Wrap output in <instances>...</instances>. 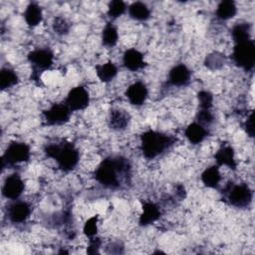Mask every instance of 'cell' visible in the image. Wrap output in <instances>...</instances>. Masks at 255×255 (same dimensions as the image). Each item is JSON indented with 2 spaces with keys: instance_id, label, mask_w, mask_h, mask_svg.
Returning <instances> with one entry per match:
<instances>
[{
  "instance_id": "cell-27",
  "label": "cell",
  "mask_w": 255,
  "mask_h": 255,
  "mask_svg": "<svg viewBox=\"0 0 255 255\" xmlns=\"http://www.w3.org/2000/svg\"><path fill=\"white\" fill-rule=\"evenodd\" d=\"M225 56L219 52H213L206 56L204 60V65L210 70H218L222 68L225 64Z\"/></svg>"
},
{
  "instance_id": "cell-2",
  "label": "cell",
  "mask_w": 255,
  "mask_h": 255,
  "mask_svg": "<svg viewBox=\"0 0 255 255\" xmlns=\"http://www.w3.org/2000/svg\"><path fill=\"white\" fill-rule=\"evenodd\" d=\"M46 156L56 160L59 168L65 172L73 170L79 163L80 153L75 144L68 140L51 142L44 147Z\"/></svg>"
},
{
  "instance_id": "cell-23",
  "label": "cell",
  "mask_w": 255,
  "mask_h": 255,
  "mask_svg": "<svg viewBox=\"0 0 255 255\" xmlns=\"http://www.w3.org/2000/svg\"><path fill=\"white\" fill-rule=\"evenodd\" d=\"M237 13V7L234 1L226 0L221 1L216 9V17L220 20H229L233 18Z\"/></svg>"
},
{
  "instance_id": "cell-25",
  "label": "cell",
  "mask_w": 255,
  "mask_h": 255,
  "mask_svg": "<svg viewBox=\"0 0 255 255\" xmlns=\"http://www.w3.org/2000/svg\"><path fill=\"white\" fill-rule=\"evenodd\" d=\"M119 40V33L117 28L112 24L108 23L102 33V43L105 47L113 48L117 45Z\"/></svg>"
},
{
  "instance_id": "cell-11",
  "label": "cell",
  "mask_w": 255,
  "mask_h": 255,
  "mask_svg": "<svg viewBox=\"0 0 255 255\" xmlns=\"http://www.w3.org/2000/svg\"><path fill=\"white\" fill-rule=\"evenodd\" d=\"M148 96V91L145 86L140 81L131 84L126 91V97L132 106H141L145 103Z\"/></svg>"
},
{
  "instance_id": "cell-13",
  "label": "cell",
  "mask_w": 255,
  "mask_h": 255,
  "mask_svg": "<svg viewBox=\"0 0 255 255\" xmlns=\"http://www.w3.org/2000/svg\"><path fill=\"white\" fill-rule=\"evenodd\" d=\"M190 78V70L184 64H178L169 71L168 83L175 87H184L189 84Z\"/></svg>"
},
{
  "instance_id": "cell-12",
  "label": "cell",
  "mask_w": 255,
  "mask_h": 255,
  "mask_svg": "<svg viewBox=\"0 0 255 255\" xmlns=\"http://www.w3.org/2000/svg\"><path fill=\"white\" fill-rule=\"evenodd\" d=\"M31 214V206L26 201H15L12 203L7 211L8 218L13 223L24 222Z\"/></svg>"
},
{
  "instance_id": "cell-17",
  "label": "cell",
  "mask_w": 255,
  "mask_h": 255,
  "mask_svg": "<svg viewBox=\"0 0 255 255\" xmlns=\"http://www.w3.org/2000/svg\"><path fill=\"white\" fill-rule=\"evenodd\" d=\"M130 121L129 114L121 109L112 110L109 117V127L115 130H124L128 128Z\"/></svg>"
},
{
  "instance_id": "cell-7",
  "label": "cell",
  "mask_w": 255,
  "mask_h": 255,
  "mask_svg": "<svg viewBox=\"0 0 255 255\" xmlns=\"http://www.w3.org/2000/svg\"><path fill=\"white\" fill-rule=\"evenodd\" d=\"M232 59L236 66L249 72L254 68L255 63V45L253 40L235 44L232 53Z\"/></svg>"
},
{
  "instance_id": "cell-24",
  "label": "cell",
  "mask_w": 255,
  "mask_h": 255,
  "mask_svg": "<svg viewBox=\"0 0 255 255\" xmlns=\"http://www.w3.org/2000/svg\"><path fill=\"white\" fill-rule=\"evenodd\" d=\"M251 28L248 23H238L233 26L231 30V36L235 44L243 43L251 40Z\"/></svg>"
},
{
  "instance_id": "cell-4",
  "label": "cell",
  "mask_w": 255,
  "mask_h": 255,
  "mask_svg": "<svg viewBox=\"0 0 255 255\" xmlns=\"http://www.w3.org/2000/svg\"><path fill=\"white\" fill-rule=\"evenodd\" d=\"M222 194L224 201L238 208L247 207L253 198V191L246 183L230 182L222 189Z\"/></svg>"
},
{
  "instance_id": "cell-16",
  "label": "cell",
  "mask_w": 255,
  "mask_h": 255,
  "mask_svg": "<svg viewBox=\"0 0 255 255\" xmlns=\"http://www.w3.org/2000/svg\"><path fill=\"white\" fill-rule=\"evenodd\" d=\"M160 215V209L155 203L151 201H144L142 203V212L139 216L138 223L140 226H146L159 219Z\"/></svg>"
},
{
  "instance_id": "cell-18",
  "label": "cell",
  "mask_w": 255,
  "mask_h": 255,
  "mask_svg": "<svg viewBox=\"0 0 255 255\" xmlns=\"http://www.w3.org/2000/svg\"><path fill=\"white\" fill-rule=\"evenodd\" d=\"M207 134L208 131L206 130V128L196 122L188 125L184 130L185 137L192 144H198L202 142L204 138L207 136Z\"/></svg>"
},
{
  "instance_id": "cell-28",
  "label": "cell",
  "mask_w": 255,
  "mask_h": 255,
  "mask_svg": "<svg viewBox=\"0 0 255 255\" xmlns=\"http://www.w3.org/2000/svg\"><path fill=\"white\" fill-rule=\"evenodd\" d=\"M127 10V5L124 1L121 0H114L109 3L108 6V15L112 19H116L122 16Z\"/></svg>"
},
{
  "instance_id": "cell-30",
  "label": "cell",
  "mask_w": 255,
  "mask_h": 255,
  "mask_svg": "<svg viewBox=\"0 0 255 255\" xmlns=\"http://www.w3.org/2000/svg\"><path fill=\"white\" fill-rule=\"evenodd\" d=\"M98 220H99V215L96 214V215L90 217L85 222L84 227H83V232L87 237L91 238V237L96 236L97 231H98Z\"/></svg>"
},
{
  "instance_id": "cell-15",
  "label": "cell",
  "mask_w": 255,
  "mask_h": 255,
  "mask_svg": "<svg viewBox=\"0 0 255 255\" xmlns=\"http://www.w3.org/2000/svg\"><path fill=\"white\" fill-rule=\"evenodd\" d=\"M124 66L132 72H136L145 67L143 55L136 49H128L125 52L123 57Z\"/></svg>"
},
{
  "instance_id": "cell-9",
  "label": "cell",
  "mask_w": 255,
  "mask_h": 255,
  "mask_svg": "<svg viewBox=\"0 0 255 255\" xmlns=\"http://www.w3.org/2000/svg\"><path fill=\"white\" fill-rule=\"evenodd\" d=\"M65 104L72 112L85 110L90 104V95L83 86H77L69 92Z\"/></svg>"
},
{
  "instance_id": "cell-33",
  "label": "cell",
  "mask_w": 255,
  "mask_h": 255,
  "mask_svg": "<svg viewBox=\"0 0 255 255\" xmlns=\"http://www.w3.org/2000/svg\"><path fill=\"white\" fill-rule=\"evenodd\" d=\"M102 245V240L99 237H91L90 238V242H89V246L87 248V253L94 255V254H99V250L101 248Z\"/></svg>"
},
{
  "instance_id": "cell-10",
  "label": "cell",
  "mask_w": 255,
  "mask_h": 255,
  "mask_svg": "<svg viewBox=\"0 0 255 255\" xmlns=\"http://www.w3.org/2000/svg\"><path fill=\"white\" fill-rule=\"evenodd\" d=\"M25 183L18 173H12L5 178L2 186V194L4 197L16 200L24 191Z\"/></svg>"
},
{
  "instance_id": "cell-31",
  "label": "cell",
  "mask_w": 255,
  "mask_h": 255,
  "mask_svg": "<svg viewBox=\"0 0 255 255\" xmlns=\"http://www.w3.org/2000/svg\"><path fill=\"white\" fill-rule=\"evenodd\" d=\"M195 120H196V123H198L199 125L205 128V126H209L214 122V116L210 110L199 109V111L196 114Z\"/></svg>"
},
{
  "instance_id": "cell-6",
  "label": "cell",
  "mask_w": 255,
  "mask_h": 255,
  "mask_svg": "<svg viewBox=\"0 0 255 255\" xmlns=\"http://www.w3.org/2000/svg\"><path fill=\"white\" fill-rule=\"evenodd\" d=\"M27 59L33 70L31 79L37 82L40 79L41 73L48 70L53 65L54 53L48 48H40L30 52L27 56Z\"/></svg>"
},
{
  "instance_id": "cell-35",
  "label": "cell",
  "mask_w": 255,
  "mask_h": 255,
  "mask_svg": "<svg viewBox=\"0 0 255 255\" xmlns=\"http://www.w3.org/2000/svg\"><path fill=\"white\" fill-rule=\"evenodd\" d=\"M176 195L180 199H183L185 197V189H184L183 185H177V187H176Z\"/></svg>"
},
{
  "instance_id": "cell-34",
  "label": "cell",
  "mask_w": 255,
  "mask_h": 255,
  "mask_svg": "<svg viewBox=\"0 0 255 255\" xmlns=\"http://www.w3.org/2000/svg\"><path fill=\"white\" fill-rule=\"evenodd\" d=\"M243 128H244L246 133L250 137L254 136V113L253 112H251L250 115L247 117V120L245 121Z\"/></svg>"
},
{
  "instance_id": "cell-20",
  "label": "cell",
  "mask_w": 255,
  "mask_h": 255,
  "mask_svg": "<svg viewBox=\"0 0 255 255\" xmlns=\"http://www.w3.org/2000/svg\"><path fill=\"white\" fill-rule=\"evenodd\" d=\"M96 73L98 78L103 83H109L118 75V67L111 61L96 66Z\"/></svg>"
},
{
  "instance_id": "cell-32",
  "label": "cell",
  "mask_w": 255,
  "mask_h": 255,
  "mask_svg": "<svg viewBox=\"0 0 255 255\" xmlns=\"http://www.w3.org/2000/svg\"><path fill=\"white\" fill-rule=\"evenodd\" d=\"M197 99L199 103V108L204 110H210L212 108L213 96L208 91H200L197 94Z\"/></svg>"
},
{
  "instance_id": "cell-29",
  "label": "cell",
  "mask_w": 255,
  "mask_h": 255,
  "mask_svg": "<svg viewBox=\"0 0 255 255\" xmlns=\"http://www.w3.org/2000/svg\"><path fill=\"white\" fill-rule=\"evenodd\" d=\"M52 26H53L54 32L60 36L67 35L71 28L70 23L65 18H63L61 16H58L54 19Z\"/></svg>"
},
{
  "instance_id": "cell-21",
  "label": "cell",
  "mask_w": 255,
  "mask_h": 255,
  "mask_svg": "<svg viewBox=\"0 0 255 255\" xmlns=\"http://www.w3.org/2000/svg\"><path fill=\"white\" fill-rule=\"evenodd\" d=\"M220 180H221V175H220L218 165H212L210 167H207L201 173V181L206 187L216 188Z\"/></svg>"
},
{
  "instance_id": "cell-5",
  "label": "cell",
  "mask_w": 255,
  "mask_h": 255,
  "mask_svg": "<svg viewBox=\"0 0 255 255\" xmlns=\"http://www.w3.org/2000/svg\"><path fill=\"white\" fill-rule=\"evenodd\" d=\"M31 156L30 146L23 141H11L1 157L2 168L14 166L17 163L28 161Z\"/></svg>"
},
{
  "instance_id": "cell-1",
  "label": "cell",
  "mask_w": 255,
  "mask_h": 255,
  "mask_svg": "<svg viewBox=\"0 0 255 255\" xmlns=\"http://www.w3.org/2000/svg\"><path fill=\"white\" fill-rule=\"evenodd\" d=\"M94 175L104 187L118 189L129 183L131 165L124 156H108L96 168Z\"/></svg>"
},
{
  "instance_id": "cell-26",
  "label": "cell",
  "mask_w": 255,
  "mask_h": 255,
  "mask_svg": "<svg viewBox=\"0 0 255 255\" xmlns=\"http://www.w3.org/2000/svg\"><path fill=\"white\" fill-rule=\"evenodd\" d=\"M19 82L16 72L10 68H3L0 72V88L2 91L15 86Z\"/></svg>"
},
{
  "instance_id": "cell-14",
  "label": "cell",
  "mask_w": 255,
  "mask_h": 255,
  "mask_svg": "<svg viewBox=\"0 0 255 255\" xmlns=\"http://www.w3.org/2000/svg\"><path fill=\"white\" fill-rule=\"evenodd\" d=\"M214 158L218 166L226 165L233 170H235L237 167L234 149L230 144H222L214 154Z\"/></svg>"
},
{
  "instance_id": "cell-19",
  "label": "cell",
  "mask_w": 255,
  "mask_h": 255,
  "mask_svg": "<svg viewBox=\"0 0 255 255\" xmlns=\"http://www.w3.org/2000/svg\"><path fill=\"white\" fill-rule=\"evenodd\" d=\"M24 19L27 25L30 27H35L39 25L43 20V13L41 7L37 3H30L24 12Z\"/></svg>"
},
{
  "instance_id": "cell-3",
  "label": "cell",
  "mask_w": 255,
  "mask_h": 255,
  "mask_svg": "<svg viewBox=\"0 0 255 255\" xmlns=\"http://www.w3.org/2000/svg\"><path fill=\"white\" fill-rule=\"evenodd\" d=\"M175 140L171 135L148 129L140 135V149L145 158L153 159L170 148Z\"/></svg>"
},
{
  "instance_id": "cell-22",
  "label": "cell",
  "mask_w": 255,
  "mask_h": 255,
  "mask_svg": "<svg viewBox=\"0 0 255 255\" xmlns=\"http://www.w3.org/2000/svg\"><path fill=\"white\" fill-rule=\"evenodd\" d=\"M128 15L130 18L136 21H146L150 18L149 8L142 2H132L128 8Z\"/></svg>"
},
{
  "instance_id": "cell-8",
  "label": "cell",
  "mask_w": 255,
  "mask_h": 255,
  "mask_svg": "<svg viewBox=\"0 0 255 255\" xmlns=\"http://www.w3.org/2000/svg\"><path fill=\"white\" fill-rule=\"evenodd\" d=\"M72 111L65 103H58L43 112V118L47 126H60L69 122Z\"/></svg>"
}]
</instances>
